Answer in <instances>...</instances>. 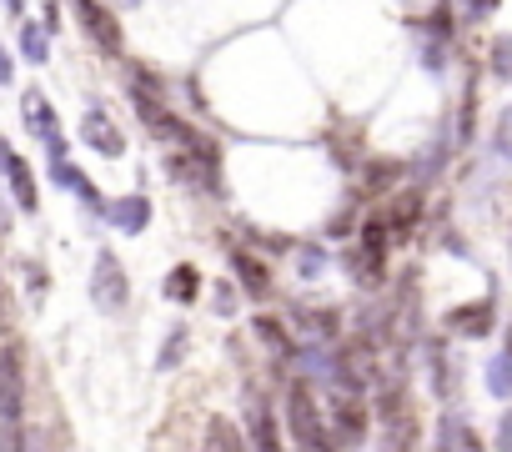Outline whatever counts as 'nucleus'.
I'll list each match as a JSON object with an SVG mask.
<instances>
[{
    "mask_svg": "<svg viewBox=\"0 0 512 452\" xmlns=\"http://www.w3.org/2000/svg\"><path fill=\"white\" fill-rule=\"evenodd\" d=\"M0 422H6V442L21 447V422H26V362H21V347H0Z\"/></svg>",
    "mask_w": 512,
    "mask_h": 452,
    "instance_id": "1",
    "label": "nucleus"
},
{
    "mask_svg": "<svg viewBox=\"0 0 512 452\" xmlns=\"http://www.w3.org/2000/svg\"><path fill=\"white\" fill-rule=\"evenodd\" d=\"M287 427H292V442L297 447H327V422H322V407H317V392L307 382H292L287 387Z\"/></svg>",
    "mask_w": 512,
    "mask_h": 452,
    "instance_id": "2",
    "label": "nucleus"
},
{
    "mask_svg": "<svg viewBox=\"0 0 512 452\" xmlns=\"http://www.w3.org/2000/svg\"><path fill=\"white\" fill-rule=\"evenodd\" d=\"M91 302H96L101 312H121V307L131 302V282H126V272H121V262H116L111 252L96 257V272H91Z\"/></svg>",
    "mask_w": 512,
    "mask_h": 452,
    "instance_id": "3",
    "label": "nucleus"
},
{
    "mask_svg": "<svg viewBox=\"0 0 512 452\" xmlns=\"http://www.w3.org/2000/svg\"><path fill=\"white\" fill-rule=\"evenodd\" d=\"M327 402H332V422L342 427V437H347V442H362V432H367V407L357 402V392L332 377V382H327Z\"/></svg>",
    "mask_w": 512,
    "mask_h": 452,
    "instance_id": "4",
    "label": "nucleus"
},
{
    "mask_svg": "<svg viewBox=\"0 0 512 452\" xmlns=\"http://www.w3.org/2000/svg\"><path fill=\"white\" fill-rule=\"evenodd\" d=\"M21 106H26V126H31V131H41V141H46L51 161H56V156H66V136H61V126H56V111H51V101H46V96L31 86Z\"/></svg>",
    "mask_w": 512,
    "mask_h": 452,
    "instance_id": "5",
    "label": "nucleus"
},
{
    "mask_svg": "<svg viewBox=\"0 0 512 452\" xmlns=\"http://www.w3.org/2000/svg\"><path fill=\"white\" fill-rule=\"evenodd\" d=\"M81 141H86L91 151L111 156V161H116V156L126 151V136H121V126H116V121H111V116H106L101 106H91V111L81 116Z\"/></svg>",
    "mask_w": 512,
    "mask_h": 452,
    "instance_id": "6",
    "label": "nucleus"
},
{
    "mask_svg": "<svg viewBox=\"0 0 512 452\" xmlns=\"http://www.w3.org/2000/svg\"><path fill=\"white\" fill-rule=\"evenodd\" d=\"M71 6H76V16L86 21L91 41H96L106 56H116V51H121V26H116V16L101 6V0H71Z\"/></svg>",
    "mask_w": 512,
    "mask_h": 452,
    "instance_id": "7",
    "label": "nucleus"
},
{
    "mask_svg": "<svg viewBox=\"0 0 512 452\" xmlns=\"http://www.w3.org/2000/svg\"><path fill=\"white\" fill-rule=\"evenodd\" d=\"M146 221H151V201L136 191V196H116L111 201V226L116 232H126V237H136V232H146Z\"/></svg>",
    "mask_w": 512,
    "mask_h": 452,
    "instance_id": "8",
    "label": "nucleus"
},
{
    "mask_svg": "<svg viewBox=\"0 0 512 452\" xmlns=\"http://www.w3.org/2000/svg\"><path fill=\"white\" fill-rule=\"evenodd\" d=\"M231 272H236V282L246 287V297H256V302H262V297H272V277H267V267L256 262V257L236 252V257H231Z\"/></svg>",
    "mask_w": 512,
    "mask_h": 452,
    "instance_id": "9",
    "label": "nucleus"
},
{
    "mask_svg": "<svg viewBox=\"0 0 512 452\" xmlns=\"http://www.w3.org/2000/svg\"><path fill=\"white\" fill-rule=\"evenodd\" d=\"M6 176H11L16 206H21V211H36V206H41V196H36V176H31V166H26L21 156H11V161H6Z\"/></svg>",
    "mask_w": 512,
    "mask_h": 452,
    "instance_id": "10",
    "label": "nucleus"
},
{
    "mask_svg": "<svg viewBox=\"0 0 512 452\" xmlns=\"http://www.w3.org/2000/svg\"><path fill=\"white\" fill-rule=\"evenodd\" d=\"M51 176H56V181H61L66 191H76V196H81L86 206H101V196H96L91 176H86L81 166H66V156H56V161H51Z\"/></svg>",
    "mask_w": 512,
    "mask_h": 452,
    "instance_id": "11",
    "label": "nucleus"
},
{
    "mask_svg": "<svg viewBox=\"0 0 512 452\" xmlns=\"http://www.w3.org/2000/svg\"><path fill=\"white\" fill-rule=\"evenodd\" d=\"M251 447H262V452H272L277 447V422H272V412H267V402L251 392Z\"/></svg>",
    "mask_w": 512,
    "mask_h": 452,
    "instance_id": "12",
    "label": "nucleus"
},
{
    "mask_svg": "<svg viewBox=\"0 0 512 452\" xmlns=\"http://www.w3.org/2000/svg\"><path fill=\"white\" fill-rule=\"evenodd\" d=\"M196 292H201V272L196 267H176L166 277V297L171 302H196Z\"/></svg>",
    "mask_w": 512,
    "mask_h": 452,
    "instance_id": "13",
    "label": "nucleus"
},
{
    "mask_svg": "<svg viewBox=\"0 0 512 452\" xmlns=\"http://www.w3.org/2000/svg\"><path fill=\"white\" fill-rule=\"evenodd\" d=\"M487 392L492 397H512V347L487 362Z\"/></svg>",
    "mask_w": 512,
    "mask_h": 452,
    "instance_id": "14",
    "label": "nucleus"
},
{
    "mask_svg": "<svg viewBox=\"0 0 512 452\" xmlns=\"http://www.w3.org/2000/svg\"><path fill=\"white\" fill-rule=\"evenodd\" d=\"M447 322H452V332H462V337H482V332L492 327V307H467V312H452Z\"/></svg>",
    "mask_w": 512,
    "mask_h": 452,
    "instance_id": "15",
    "label": "nucleus"
},
{
    "mask_svg": "<svg viewBox=\"0 0 512 452\" xmlns=\"http://www.w3.org/2000/svg\"><path fill=\"white\" fill-rule=\"evenodd\" d=\"M21 51H26V61L46 66V61H51V31H46V26H26V31H21Z\"/></svg>",
    "mask_w": 512,
    "mask_h": 452,
    "instance_id": "16",
    "label": "nucleus"
},
{
    "mask_svg": "<svg viewBox=\"0 0 512 452\" xmlns=\"http://www.w3.org/2000/svg\"><path fill=\"white\" fill-rule=\"evenodd\" d=\"M256 332H262V342H272V352H292V337H287V327L277 322V317H256Z\"/></svg>",
    "mask_w": 512,
    "mask_h": 452,
    "instance_id": "17",
    "label": "nucleus"
},
{
    "mask_svg": "<svg viewBox=\"0 0 512 452\" xmlns=\"http://www.w3.org/2000/svg\"><path fill=\"white\" fill-rule=\"evenodd\" d=\"M241 442H246V437H241L226 417H216V422L206 427V447H241Z\"/></svg>",
    "mask_w": 512,
    "mask_h": 452,
    "instance_id": "18",
    "label": "nucleus"
},
{
    "mask_svg": "<svg viewBox=\"0 0 512 452\" xmlns=\"http://www.w3.org/2000/svg\"><path fill=\"white\" fill-rule=\"evenodd\" d=\"M437 442H442V447H477V437H472V432H462V422H457V417H447V422H442Z\"/></svg>",
    "mask_w": 512,
    "mask_h": 452,
    "instance_id": "19",
    "label": "nucleus"
},
{
    "mask_svg": "<svg viewBox=\"0 0 512 452\" xmlns=\"http://www.w3.org/2000/svg\"><path fill=\"white\" fill-rule=\"evenodd\" d=\"M492 71H497L502 81H512V36H497V41H492Z\"/></svg>",
    "mask_w": 512,
    "mask_h": 452,
    "instance_id": "20",
    "label": "nucleus"
},
{
    "mask_svg": "<svg viewBox=\"0 0 512 452\" xmlns=\"http://www.w3.org/2000/svg\"><path fill=\"white\" fill-rule=\"evenodd\" d=\"M497 151H502V156H512V106L497 116Z\"/></svg>",
    "mask_w": 512,
    "mask_h": 452,
    "instance_id": "21",
    "label": "nucleus"
},
{
    "mask_svg": "<svg viewBox=\"0 0 512 452\" xmlns=\"http://www.w3.org/2000/svg\"><path fill=\"white\" fill-rule=\"evenodd\" d=\"M322 267H327V257H322L317 247H307V252H302V277H317Z\"/></svg>",
    "mask_w": 512,
    "mask_h": 452,
    "instance_id": "22",
    "label": "nucleus"
},
{
    "mask_svg": "<svg viewBox=\"0 0 512 452\" xmlns=\"http://www.w3.org/2000/svg\"><path fill=\"white\" fill-rule=\"evenodd\" d=\"M181 347H186V332H171V347L161 352V367H176L181 362Z\"/></svg>",
    "mask_w": 512,
    "mask_h": 452,
    "instance_id": "23",
    "label": "nucleus"
},
{
    "mask_svg": "<svg viewBox=\"0 0 512 452\" xmlns=\"http://www.w3.org/2000/svg\"><path fill=\"white\" fill-rule=\"evenodd\" d=\"M392 176H397V166H392V161H382V166H372V171H367L372 191H382V181H392Z\"/></svg>",
    "mask_w": 512,
    "mask_h": 452,
    "instance_id": "24",
    "label": "nucleus"
},
{
    "mask_svg": "<svg viewBox=\"0 0 512 452\" xmlns=\"http://www.w3.org/2000/svg\"><path fill=\"white\" fill-rule=\"evenodd\" d=\"M11 76H16V66H11V56H6V46H0V86H11Z\"/></svg>",
    "mask_w": 512,
    "mask_h": 452,
    "instance_id": "25",
    "label": "nucleus"
},
{
    "mask_svg": "<svg viewBox=\"0 0 512 452\" xmlns=\"http://www.w3.org/2000/svg\"><path fill=\"white\" fill-rule=\"evenodd\" d=\"M497 447H512V412L502 417V432H497Z\"/></svg>",
    "mask_w": 512,
    "mask_h": 452,
    "instance_id": "26",
    "label": "nucleus"
},
{
    "mask_svg": "<svg viewBox=\"0 0 512 452\" xmlns=\"http://www.w3.org/2000/svg\"><path fill=\"white\" fill-rule=\"evenodd\" d=\"M6 161H11V146H6V136H0V171H6Z\"/></svg>",
    "mask_w": 512,
    "mask_h": 452,
    "instance_id": "27",
    "label": "nucleus"
},
{
    "mask_svg": "<svg viewBox=\"0 0 512 452\" xmlns=\"http://www.w3.org/2000/svg\"><path fill=\"white\" fill-rule=\"evenodd\" d=\"M6 6H11V11H21V0H6Z\"/></svg>",
    "mask_w": 512,
    "mask_h": 452,
    "instance_id": "28",
    "label": "nucleus"
}]
</instances>
